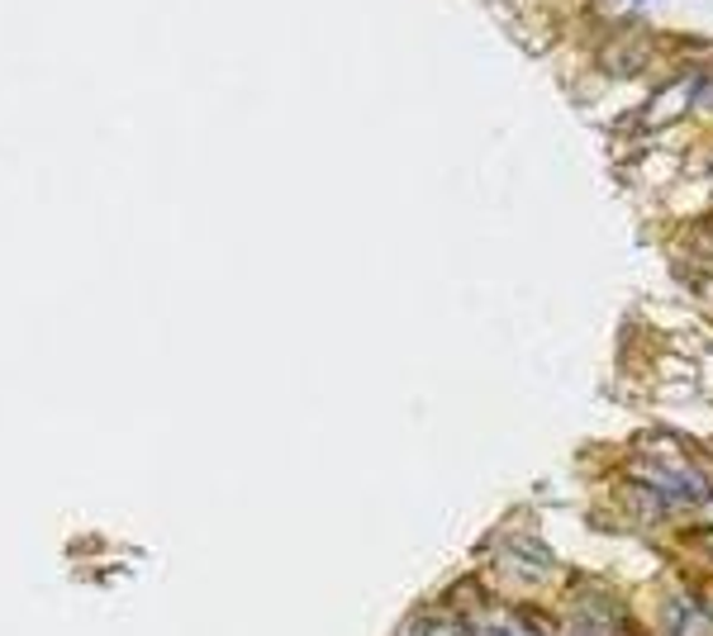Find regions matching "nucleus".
Instances as JSON below:
<instances>
[{
    "label": "nucleus",
    "mask_w": 713,
    "mask_h": 636,
    "mask_svg": "<svg viewBox=\"0 0 713 636\" xmlns=\"http://www.w3.org/2000/svg\"><path fill=\"white\" fill-rule=\"evenodd\" d=\"M415 636H466V623L462 617H423L415 623Z\"/></svg>",
    "instance_id": "obj_3"
},
{
    "label": "nucleus",
    "mask_w": 713,
    "mask_h": 636,
    "mask_svg": "<svg viewBox=\"0 0 713 636\" xmlns=\"http://www.w3.org/2000/svg\"><path fill=\"white\" fill-rule=\"evenodd\" d=\"M700 86H704V76H700V72L665 82L661 91H652V100L642 105V124H647V129H665V124H675L694 100H700Z\"/></svg>",
    "instance_id": "obj_1"
},
{
    "label": "nucleus",
    "mask_w": 713,
    "mask_h": 636,
    "mask_svg": "<svg viewBox=\"0 0 713 636\" xmlns=\"http://www.w3.org/2000/svg\"><path fill=\"white\" fill-rule=\"evenodd\" d=\"M504 561L518 565L523 575H547V565H552V555L537 547V542H514V547H504Z\"/></svg>",
    "instance_id": "obj_2"
}]
</instances>
